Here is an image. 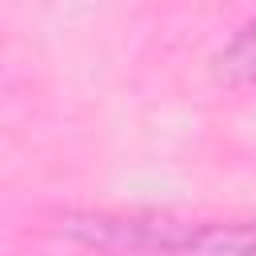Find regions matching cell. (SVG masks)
<instances>
[{
  "label": "cell",
  "instance_id": "1",
  "mask_svg": "<svg viewBox=\"0 0 256 256\" xmlns=\"http://www.w3.org/2000/svg\"><path fill=\"white\" fill-rule=\"evenodd\" d=\"M200 224H184L172 216H116V212H96V216H68L64 232H72L84 244L108 248V252H148V256H188Z\"/></svg>",
  "mask_w": 256,
  "mask_h": 256
},
{
  "label": "cell",
  "instance_id": "2",
  "mask_svg": "<svg viewBox=\"0 0 256 256\" xmlns=\"http://www.w3.org/2000/svg\"><path fill=\"white\" fill-rule=\"evenodd\" d=\"M188 256H256V224H200Z\"/></svg>",
  "mask_w": 256,
  "mask_h": 256
},
{
  "label": "cell",
  "instance_id": "3",
  "mask_svg": "<svg viewBox=\"0 0 256 256\" xmlns=\"http://www.w3.org/2000/svg\"><path fill=\"white\" fill-rule=\"evenodd\" d=\"M216 72L224 76V80H232V84H240V80H256V20L220 52V60H216Z\"/></svg>",
  "mask_w": 256,
  "mask_h": 256
}]
</instances>
